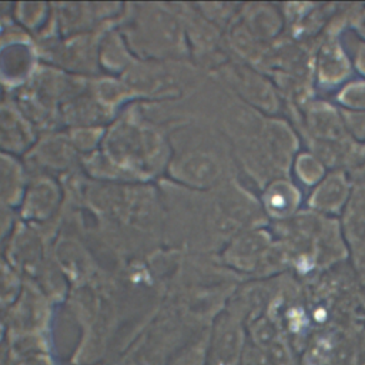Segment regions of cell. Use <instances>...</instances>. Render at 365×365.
<instances>
[{
	"label": "cell",
	"instance_id": "3",
	"mask_svg": "<svg viewBox=\"0 0 365 365\" xmlns=\"http://www.w3.org/2000/svg\"><path fill=\"white\" fill-rule=\"evenodd\" d=\"M165 171L168 177L184 187L205 190L218 182L222 175L220 157L204 145H182L171 150Z\"/></svg>",
	"mask_w": 365,
	"mask_h": 365
},
{
	"label": "cell",
	"instance_id": "8",
	"mask_svg": "<svg viewBox=\"0 0 365 365\" xmlns=\"http://www.w3.org/2000/svg\"><path fill=\"white\" fill-rule=\"evenodd\" d=\"M355 365H365V348H364V349L356 355Z\"/></svg>",
	"mask_w": 365,
	"mask_h": 365
},
{
	"label": "cell",
	"instance_id": "6",
	"mask_svg": "<svg viewBox=\"0 0 365 365\" xmlns=\"http://www.w3.org/2000/svg\"><path fill=\"white\" fill-rule=\"evenodd\" d=\"M21 164L10 154L0 153V204L20 205L26 190Z\"/></svg>",
	"mask_w": 365,
	"mask_h": 365
},
{
	"label": "cell",
	"instance_id": "5",
	"mask_svg": "<svg viewBox=\"0 0 365 365\" xmlns=\"http://www.w3.org/2000/svg\"><path fill=\"white\" fill-rule=\"evenodd\" d=\"M97 57L107 71L120 74H124L134 63V53L121 31H108L101 38Z\"/></svg>",
	"mask_w": 365,
	"mask_h": 365
},
{
	"label": "cell",
	"instance_id": "1",
	"mask_svg": "<svg viewBox=\"0 0 365 365\" xmlns=\"http://www.w3.org/2000/svg\"><path fill=\"white\" fill-rule=\"evenodd\" d=\"M100 153L121 180H143L167 167L171 147L157 128L135 120H123L106 131Z\"/></svg>",
	"mask_w": 365,
	"mask_h": 365
},
{
	"label": "cell",
	"instance_id": "4",
	"mask_svg": "<svg viewBox=\"0 0 365 365\" xmlns=\"http://www.w3.org/2000/svg\"><path fill=\"white\" fill-rule=\"evenodd\" d=\"M61 190L50 177H38L26 185L20 201V211L24 220L43 222L58 208Z\"/></svg>",
	"mask_w": 365,
	"mask_h": 365
},
{
	"label": "cell",
	"instance_id": "2",
	"mask_svg": "<svg viewBox=\"0 0 365 365\" xmlns=\"http://www.w3.org/2000/svg\"><path fill=\"white\" fill-rule=\"evenodd\" d=\"M123 31L131 51L144 58H180L188 51L181 13L163 4H143Z\"/></svg>",
	"mask_w": 365,
	"mask_h": 365
},
{
	"label": "cell",
	"instance_id": "7",
	"mask_svg": "<svg viewBox=\"0 0 365 365\" xmlns=\"http://www.w3.org/2000/svg\"><path fill=\"white\" fill-rule=\"evenodd\" d=\"M106 130L100 127H86V128H76L70 133L68 141L74 150L91 154L94 153L96 147L103 143Z\"/></svg>",
	"mask_w": 365,
	"mask_h": 365
}]
</instances>
